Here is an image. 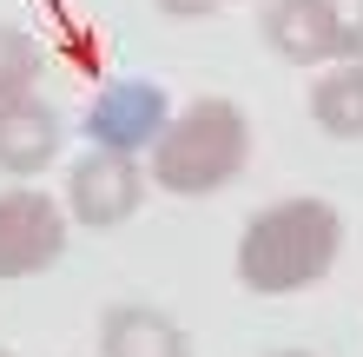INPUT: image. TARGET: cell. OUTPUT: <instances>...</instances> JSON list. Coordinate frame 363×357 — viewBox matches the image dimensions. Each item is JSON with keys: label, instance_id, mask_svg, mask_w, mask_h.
Returning a JSON list of instances; mask_svg holds the SVG:
<instances>
[{"label": "cell", "instance_id": "6", "mask_svg": "<svg viewBox=\"0 0 363 357\" xmlns=\"http://www.w3.org/2000/svg\"><path fill=\"white\" fill-rule=\"evenodd\" d=\"M258 33H264V47L277 60H291V67H324V60H337V27H330L324 0H264Z\"/></svg>", "mask_w": 363, "mask_h": 357}, {"label": "cell", "instance_id": "3", "mask_svg": "<svg viewBox=\"0 0 363 357\" xmlns=\"http://www.w3.org/2000/svg\"><path fill=\"white\" fill-rule=\"evenodd\" d=\"M145 185H152V172L139 165V153L93 145L67 172V219L86 225V232H113V225H125L145 205Z\"/></svg>", "mask_w": 363, "mask_h": 357}, {"label": "cell", "instance_id": "4", "mask_svg": "<svg viewBox=\"0 0 363 357\" xmlns=\"http://www.w3.org/2000/svg\"><path fill=\"white\" fill-rule=\"evenodd\" d=\"M67 251V205L40 185L0 192V278H40Z\"/></svg>", "mask_w": 363, "mask_h": 357}, {"label": "cell", "instance_id": "11", "mask_svg": "<svg viewBox=\"0 0 363 357\" xmlns=\"http://www.w3.org/2000/svg\"><path fill=\"white\" fill-rule=\"evenodd\" d=\"M337 27V60H363V0H324Z\"/></svg>", "mask_w": 363, "mask_h": 357}, {"label": "cell", "instance_id": "13", "mask_svg": "<svg viewBox=\"0 0 363 357\" xmlns=\"http://www.w3.org/2000/svg\"><path fill=\"white\" fill-rule=\"evenodd\" d=\"M271 357H317V351H271Z\"/></svg>", "mask_w": 363, "mask_h": 357}, {"label": "cell", "instance_id": "2", "mask_svg": "<svg viewBox=\"0 0 363 357\" xmlns=\"http://www.w3.org/2000/svg\"><path fill=\"white\" fill-rule=\"evenodd\" d=\"M251 159V119L231 99L205 93L165 119V133L152 139V185L165 199H211L245 172Z\"/></svg>", "mask_w": 363, "mask_h": 357}, {"label": "cell", "instance_id": "9", "mask_svg": "<svg viewBox=\"0 0 363 357\" xmlns=\"http://www.w3.org/2000/svg\"><path fill=\"white\" fill-rule=\"evenodd\" d=\"M311 119L330 139H363V60H337V67L311 87Z\"/></svg>", "mask_w": 363, "mask_h": 357}, {"label": "cell", "instance_id": "8", "mask_svg": "<svg viewBox=\"0 0 363 357\" xmlns=\"http://www.w3.org/2000/svg\"><path fill=\"white\" fill-rule=\"evenodd\" d=\"M99 357H191V338L152 304H113L99 318Z\"/></svg>", "mask_w": 363, "mask_h": 357}, {"label": "cell", "instance_id": "1", "mask_svg": "<svg viewBox=\"0 0 363 357\" xmlns=\"http://www.w3.org/2000/svg\"><path fill=\"white\" fill-rule=\"evenodd\" d=\"M337 251H344V219H337L330 199H277L264 212L245 219L238 232V285L258 291V298H291V291H311L330 278Z\"/></svg>", "mask_w": 363, "mask_h": 357}, {"label": "cell", "instance_id": "10", "mask_svg": "<svg viewBox=\"0 0 363 357\" xmlns=\"http://www.w3.org/2000/svg\"><path fill=\"white\" fill-rule=\"evenodd\" d=\"M33 87H40V40L13 20H0V106L27 99Z\"/></svg>", "mask_w": 363, "mask_h": 357}, {"label": "cell", "instance_id": "7", "mask_svg": "<svg viewBox=\"0 0 363 357\" xmlns=\"http://www.w3.org/2000/svg\"><path fill=\"white\" fill-rule=\"evenodd\" d=\"M60 159V113L40 93L7 99L0 106V172L7 179H33Z\"/></svg>", "mask_w": 363, "mask_h": 357}, {"label": "cell", "instance_id": "5", "mask_svg": "<svg viewBox=\"0 0 363 357\" xmlns=\"http://www.w3.org/2000/svg\"><path fill=\"white\" fill-rule=\"evenodd\" d=\"M165 119H172V99L159 79H106L93 106L79 113V133L93 145H113V153H152Z\"/></svg>", "mask_w": 363, "mask_h": 357}, {"label": "cell", "instance_id": "12", "mask_svg": "<svg viewBox=\"0 0 363 357\" xmlns=\"http://www.w3.org/2000/svg\"><path fill=\"white\" fill-rule=\"evenodd\" d=\"M159 13H172V20H199V13H211V7H225V0H152Z\"/></svg>", "mask_w": 363, "mask_h": 357}, {"label": "cell", "instance_id": "14", "mask_svg": "<svg viewBox=\"0 0 363 357\" xmlns=\"http://www.w3.org/2000/svg\"><path fill=\"white\" fill-rule=\"evenodd\" d=\"M0 357H13V351H7V344H0Z\"/></svg>", "mask_w": 363, "mask_h": 357}]
</instances>
